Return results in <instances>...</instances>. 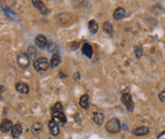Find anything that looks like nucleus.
Segmentation results:
<instances>
[{
	"label": "nucleus",
	"mask_w": 165,
	"mask_h": 139,
	"mask_svg": "<svg viewBox=\"0 0 165 139\" xmlns=\"http://www.w3.org/2000/svg\"><path fill=\"white\" fill-rule=\"evenodd\" d=\"M105 128L110 133H118L122 129V125H120V122L118 118H112L106 123Z\"/></svg>",
	"instance_id": "f257e3e1"
},
{
	"label": "nucleus",
	"mask_w": 165,
	"mask_h": 139,
	"mask_svg": "<svg viewBox=\"0 0 165 139\" xmlns=\"http://www.w3.org/2000/svg\"><path fill=\"white\" fill-rule=\"evenodd\" d=\"M34 69L37 71H46L48 68V62L46 58H37L33 62Z\"/></svg>",
	"instance_id": "f03ea898"
},
{
	"label": "nucleus",
	"mask_w": 165,
	"mask_h": 139,
	"mask_svg": "<svg viewBox=\"0 0 165 139\" xmlns=\"http://www.w3.org/2000/svg\"><path fill=\"white\" fill-rule=\"evenodd\" d=\"M52 121H54L58 125H65L66 123V117L62 111L61 112L52 111Z\"/></svg>",
	"instance_id": "7ed1b4c3"
},
{
	"label": "nucleus",
	"mask_w": 165,
	"mask_h": 139,
	"mask_svg": "<svg viewBox=\"0 0 165 139\" xmlns=\"http://www.w3.org/2000/svg\"><path fill=\"white\" fill-rule=\"evenodd\" d=\"M17 63L19 64V66L22 68H27L30 66L31 64V59H30V57H28V54L26 53H20L18 56V58H17Z\"/></svg>",
	"instance_id": "20e7f679"
},
{
	"label": "nucleus",
	"mask_w": 165,
	"mask_h": 139,
	"mask_svg": "<svg viewBox=\"0 0 165 139\" xmlns=\"http://www.w3.org/2000/svg\"><path fill=\"white\" fill-rule=\"evenodd\" d=\"M122 102L127 109V111L133 112L134 110V102L132 100V97H131L130 94H123L122 96Z\"/></svg>",
	"instance_id": "39448f33"
},
{
	"label": "nucleus",
	"mask_w": 165,
	"mask_h": 139,
	"mask_svg": "<svg viewBox=\"0 0 165 139\" xmlns=\"http://www.w3.org/2000/svg\"><path fill=\"white\" fill-rule=\"evenodd\" d=\"M12 123L11 120H9V119H4V120L1 122L0 124V130H1L2 132H9V131L12 129Z\"/></svg>",
	"instance_id": "423d86ee"
},
{
	"label": "nucleus",
	"mask_w": 165,
	"mask_h": 139,
	"mask_svg": "<svg viewBox=\"0 0 165 139\" xmlns=\"http://www.w3.org/2000/svg\"><path fill=\"white\" fill-rule=\"evenodd\" d=\"M35 44L38 47H40V49H44V47H45L47 44V38L44 35H38L35 38Z\"/></svg>",
	"instance_id": "0eeeda50"
},
{
	"label": "nucleus",
	"mask_w": 165,
	"mask_h": 139,
	"mask_svg": "<svg viewBox=\"0 0 165 139\" xmlns=\"http://www.w3.org/2000/svg\"><path fill=\"white\" fill-rule=\"evenodd\" d=\"M48 127H50V133L53 135V136H57L59 135V125L56 124L54 121H50L48 122Z\"/></svg>",
	"instance_id": "6e6552de"
},
{
	"label": "nucleus",
	"mask_w": 165,
	"mask_h": 139,
	"mask_svg": "<svg viewBox=\"0 0 165 139\" xmlns=\"http://www.w3.org/2000/svg\"><path fill=\"white\" fill-rule=\"evenodd\" d=\"M22 132H23L22 126L20 125V124H15L12 129V135L14 138H18L22 135Z\"/></svg>",
	"instance_id": "1a4fd4ad"
},
{
	"label": "nucleus",
	"mask_w": 165,
	"mask_h": 139,
	"mask_svg": "<svg viewBox=\"0 0 165 139\" xmlns=\"http://www.w3.org/2000/svg\"><path fill=\"white\" fill-rule=\"evenodd\" d=\"M149 132V129L147 127H139L138 129H136L132 132V133L136 136H143L146 135L147 133Z\"/></svg>",
	"instance_id": "9d476101"
},
{
	"label": "nucleus",
	"mask_w": 165,
	"mask_h": 139,
	"mask_svg": "<svg viewBox=\"0 0 165 139\" xmlns=\"http://www.w3.org/2000/svg\"><path fill=\"white\" fill-rule=\"evenodd\" d=\"M125 15H126V12H125V9H123V8L116 9V11L113 13V16H114V18L116 19V20H120V19L124 18Z\"/></svg>",
	"instance_id": "9b49d317"
},
{
	"label": "nucleus",
	"mask_w": 165,
	"mask_h": 139,
	"mask_svg": "<svg viewBox=\"0 0 165 139\" xmlns=\"http://www.w3.org/2000/svg\"><path fill=\"white\" fill-rule=\"evenodd\" d=\"M15 89L17 92L21 93V94H28L30 89H28V86L26 83H17L15 85Z\"/></svg>",
	"instance_id": "f8f14e48"
},
{
	"label": "nucleus",
	"mask_w": 165,
	"mask_h": 139,
	"mask_svg": "<svg viewBox=\"0 0 165 139\" xmlns=\"http://www.w3.org/2000/svg\"><path fill=\"white\" fill-rule=\"evenodd\" d=\"M32 3H33V5H34V7L39 9L42 13H47V9L46 7V5L42 1H39V0H37V1L36 0H33Z\"/></svg>",
	"instance_id": "ddd939ff"
},
{
	"label": "nucleus",
	"mask_w": 165,
	"mask_h": 139,
	"mask_svg": "<svg viewBox=\"0 0 165 139\" xmlns=\"http://www.w3.org/2000/svg\"><path fill=\"white\" fill-rule=\"evenodd\" d=\"M88 99H89L88 95H82L81 97V98H80V106L82 109H85V110L88 109V106H89Z\"/></svg>",
	"instance_id": "4468645a"
},
{
	"label": "nucleus",
	"mask_w": 165,
	"mask_h": 139,
	"mask_svg": "<svg viewBox=\"0 0 165 139\" xmlns=\"http://www.w3.org/2000/svg\"><path fill=\"white\" fill-rule=\"evenodd\" d=\"M92 118H93L94 122L97 124V125L100 126V125L103 124L104 117V114L101 113H94L93 116H92Z\"/></svg>",
	"instance_id": "2eb2a0df"
},
{
	"label": "nucleus",
	"mask_w": 165,
	"mask_h": 139,
	"mask_svg": "<svg viewBox=\"0 0 165 139\" xmlns=\"http://www.w3.org/2000/svg\"><path fill=\"white\" fill-rule=\"evenodd\" d=\"M82 54L85 55L87 58H91L92 57V53H93V51H92V47L90 45L88 44H85L84 46H82Z\"/></svg>",
	"instance_id": "dca6fc26"
},
{
	"label": "nucleus",
	"mask_w": 165,
	"mask_h": 139,
	"mask_svg": "<svg viewBox=\"0 0 165 139\" xmlns=\"http://www.w3.org/2000/svg\"><path fill=\"white\" fill-rule=\"evenodd\" d=\"M60 62H61V58H60V56L58 55V54H54L52 56V59L50 61V66H51V68H54L56 67V66H58V64H60Z\"/></svg>",
	"instance_id": "f3484780"
},
{
	"label": "nucleus",
	"mask_w": 165,
	"mask_h": 139,
	"mask_svg": "<svg viewBox=\"0 0 165 139\" xmlns=\"http://www.w3.org/2000/svg\"><path fill=\"white\" fill-rule=\"evenodd\" d=\"M88 28L92 34H95V33L98 31V28H99L98 24H97L94 20H91L88 22Z\"/></svg>",
	"instance_id": "a211bd4d"
},
{
	"label": "nucleus",
	"mask_w": 165,
	"mask_h": 139,
	"mask_svg": "<svg viewBox=\"0 0 165 139\" xmlns=\"http://www.w3.org/2000/svg\"><path fill=\"white\" fill-rule=\"evenodd\" d=\"M42 128H43V125L42 123L40 122H37V123H34L32 125V128H31V131L35 133V135H37V133H39L41 131H42Z\"/></svg>",
	"instance_id": "6ab92c4d"
},
{
	"label": "nucleus",
	"mask_w": 165,
	"mask_h": 139,
	"mask_svg": "<svg viewBox=\"0 0 165 139\" xmlns=\"http://www.w3.org/2000/svg\"><path fill=\"white\" fill-rule=\"evenodd\" d=\"M104 31L107 33V34H112V32H113V26L111 25V23L105 22L104 24Z\"/></svg>",
	"instance_id": "aec40b11"
},
{
	"label": "nucleus",
	"mask_w": 165,
	"mask_h": 139,
	"mask_svg": "<svg viewBox=\"0 0 165 139\" xmlns=\"http://www.w3.org/2000/svg\"><path fill=\"white\" fill-rule=\"evenodd\" d=\"M135 54H136V57H137L138 59L142 58V56L143 54V49L142 47L140 46H135Z\"/></svg>",
	"instance_id": "412c9836"
},
{
	"label": "nucleus",
	"mask_w": 165,
	"mask_h": 139,
	"mask_svg": "<svg viewBox=\"0 0 165 139\" xmlns=\"http://www.w3.org/2000/svg\"><path fill=\"white\" fill-rule=\"evenodd\" d=\"M37 55V51L33 46H30L28 47V57H30V59H34L35 56Z\"/></svg>",
	"instance_id": "4be33fe9"
},
{
	"label": "nucleus",
	"mask_w": 165,
	"mask_h": 139,
	"mask_svg": "<svg viewBox=\"0 0 165 139\" xmlns=\"http://www.w3.org/2000/svg\"><path fill=\"white\" fill-rule=\"evenodd\" d=\"M63 110V106H62V104L60 102H56L55 105L53 106V109H52V111H56V112H61Z\"/></svg>",
	"instance_id": "5701e85b"
},
{
	"label": "nucleus",
	"mask_w": 165,
	"mask_h": 139,
	"mask_svg": "<svg viewBox=\"0 0 165 139\" xmlns=\"http://www.w3.org/2000/svg\"><path fill=\"white\" fill-rule=\"evenodd\" d=\"M159 99L161 100L162 102H165V91H162V92L159 94Z\"/></svg>",
	"instance_id": "b1692460"
},
{
	"label": "nucleus",
	"mask_w": 165,
	"mask_h": 139,
	"mask_svg": "<svg viewBox=\"0 0 165 139\" xmlns=\"http://www.w3.org/2000/svg\"><path fill=\"white\" fill-rule=\"evenodd\" d=\"M158 139H165V132H161V135H158Z\"/></svg>",
	"instance_id": "393cba45"
},
{
	"label": "nucleus",
	"mask_w": 165,
	"mask_h": 139,
	"mask_svg": "<svg viewBox=\"0 0 165 139\" xmlns=\"http://www.w3.org/2000/svg\"><path fill=\"white\" fill-rule=\"evenodd\" d=\"M4 91H5V88H4V86L0 85V94H1V93H3Z\"/></svg>",
	"instance_id": "a878e982"
},
{
	"label": "nucleus",
	"mask_w": 165,
	"mask_h": 139,
	"mask_svg": "<svg viewBox=\"0 0 165 139\" xmlns=\"http://www.w3.org/2000/svg\"><path fill=\"white\" fill-rule=\"evenodd\" d=\"M76 78V80H79V74L78 73H76V76L74 75V79Z\"/></svg>",
	"instance_id": "bb28decb"
}]
</instances>
